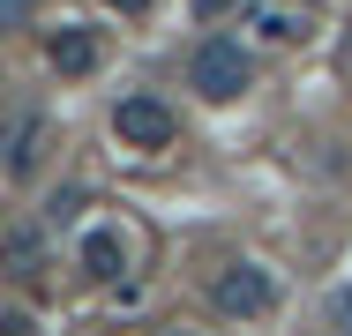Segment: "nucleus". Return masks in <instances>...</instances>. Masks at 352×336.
<instances>
[{
	"instance_id": "20e7f679",
	"label": "nucleus",
	"mask_w": 352,
	"mask_h": 336,
	"mask_svg": "<svg viewBox=\"0 0 352 336\" xmlns=\"http://www.w3.org/2000/svg\"><path fill=\"white\" fill-rule=\"evenodd\" d=\"M45 60H53V75L82 82V75H98V60H105V38H98V30H82V23H68V30H53V38H45Z\"/></svg>"
},
{
	"instance_id": "1a4fd4ad",
	"label": "nucleus",
	"mask_w": 352,
	"mask_h": 336,
	"mask_svg": "<svg viewBox=\"0 0 352 336\" xmlns=\"http://www.w3.org/2000/svg\"><path fill=\"white\" fill-rule=\"evenodd\" d=\"M0 336H30V314H23V307H8V314H0Z\"/></svg>"
},
{
	"instance_id": "ddd939ff",
	"label": "nucleus",
	"mask_w": 352,
	"mask_h": 336,
	"mask_svg": "<svg viewBox=\"0 0 352 336\" xmlns=\"http://www.w3.org/2000/svg\"><path fill=\"white\" fill-rule=\"evenodd\" d=\"M300 8H315V0H300Z\"/></svg>"
},
{
	"instance_id": "423d86ee",
	"label": "nucleus",
	"mask_w": 352,
	"mask_h": 336,
	"mask_svg": "<svg viewBox=\"0 0 352 336\" xmlns=\"http://www.w3.org/2000/svg\"><path fill=\"white\" fill-rule=\"evenodd\" d=\"M38 165V112H15L8 120V180H30Z\"/></svg>"
},
{
	"instance_id": "6e6552de",
	"label": "nucleus",
	"mask_w": 352,
	"mask_h": 336,
	"mask_svg": "<svg viewBox=\"0 0 352 336\" xmlns=\"http://www.w3.org/2000/svg\"><path fill=\"white\" fill-rule=\"evenodd\" d=\"M82 202H90L82 187H60V195L45 202V224H75V217H82Z\"/></svg>"
},
{
	"instance_id": "f257e3e1",
	"label": "nucleus",
	"mask_w": 352,
	"mask_h": 336,
	"mask_svg": "<svg viewBox=\"0 0 352 336\" xmlns=\"http://www.w3.org/2000/svg\"><path fill=\"white\" fill-rule=\"evenodd\" d=\"M248 82H255V53H248L240 38H225V30H210V38L188 53V90H203L210 105H232Z\"/></svg>"
},
{
	"instance_id": "f03ea898",
	"label": "nucleus",
	"mask_w": 352,
	"mask_h": 336,
	"mask_svg": "<svg viewBox=\"0 0 352 336\" xmlns=\"http://www.w3.org/2000/svg\"><path fill=\"white\" fill-rule=\"evenodd\" d=\"M210 307L225 322H263L278 307V284H270V269H255V262H225L217 284H210Z\"/></svg>"
},
{
	"instance_id": "f8f14e48",
	"label": "nucleus",
	"mask_w": 352,
	"mask_h": 336,
	"mask_svg": "<svg viewBox=\"0 0 352 336\" xmlns=\"http://www.w3.org/2000/svg\"><path fill=\"white\" fill-rule=\"evenodd\" d=\"M157 336H180V329H157Z\"/></svg>"
},
{
	"instance_id": "7ed1b4c3",
	"label": "nucleus",
	"mask_w": 352,
	"mask_h": 336,
	"mask_svg": "<svg viewBox=\"0 0 352 336\" xmlns=\"http://www.w3.org/2000/svg\"><path fill=\"white\" fill-rule=\"evenodd\" d=\"M113 134H120L128 149H165V142L180 134V112H173L157 90H135V97L113 105Z\"/></svg>"
},
{
	"instance_id": "4468645a",
	"label": "nucleus",
	"mask_w": 352,
	"mask_h": 336,
	"mask_svg": "<svg viewBox=\"0 0 352 336\" xmlns=\"http://www.w3.org/2000/svg\"><path fill=\"white\" fill-rule=\"evenodd\" d=\"M345 336H352V329H345Z\"/></svg>"
},
{
	"instance_id": "9b49d317",
	"label": "nucleus",
	"mask_w": 352,
	"mask_h": 336,
	"mask_svg": "<svg viewBox=\"0 0 352 336\" xmlns=\"http://www.w3.org/2000/svg\"><path fill=\"white\" fill-rule=\"evenodd\" d=\"M105 8H120V15H142V8H150V0H105Z\"/></svg>"
},
{
	"instance_id": "39448f33",
	"label": "nucleus",
	"mask_w": 352,
	"mask_h": 336,
	"mask_svg": "<svg viewBox=\"0 0 352 336\" xmlns=\"http://www.w3.org/2000/svg\"><path fill=\"white\" fill-rule=\"evenodd\" d=\"M75 262H82V276H98V284H113V276L128 269V239H120L113 224H98V232H82V247H75Z\"/></svg>"
},
{
	"instance_id": "9d476101",
	"label": "nucleus",
	"mask_w": 352,
	"mask_h": 336,
	"mask_svg": "<svg viewBox=\"0 0 352 336\" xmlns=\"http://www.w3.org/2000/svg\"><path fill=\"white\" fill-rule=\"evenodd\" d=\"M225 8H232V0H195V15H225Z\"/></svg>"
},
{
	"instance_id": "0eeeda50",
	"label": "nucleus",
	"mask_w": 352,
	"mask_h": 336,
	"mask_svg": "<svg viewBox=\"0 0 352 336\" xmlns=\"http://www.w3.org/2000/svg\"><path fill=\"white\" fill-rule=\"evenodd\" d=\"M8 276H38V224L8 232Z\"/></svg>"
}]
</instances>
